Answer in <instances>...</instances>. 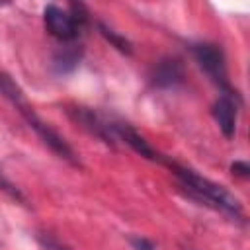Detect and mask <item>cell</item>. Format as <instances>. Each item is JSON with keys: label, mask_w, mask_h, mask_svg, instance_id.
Masks as SVG:
<instances>
[{"label": "cell", "mask_w": 250, "mask_h": 250, "mask_svg": "<svg viewBox=\"0 0 250 250\" xmlns=\"http://www.w3.org/2000/svg\"><path fill=\"white\" fill-rule=\"evenodd\" d=\"M131 246H133L135 250H156V246H154L150 240L143 238V236H133V238H131Z\"/></svg>", "instance_id": "cell-13"}, {"label": "cell", "mask_w": 250, "mask_h": 250, "mask_svg": "<svg viewBox=\"0 0 250 250\" xmlns=\"http://www.w3.org/2000/svg\"><path fill=\"white\" fill-rule=\"evenodd\" d=\"M0 94L23 115V119L27 121V125L39 135V139H41L55 154H59L61 158H64V160L70 162L72 166H80V160H78L76 152L70 148V145H68L49 123H45L43 119H39V115H37V113L33 111V107L27 104V100H25L21 88H20V86L12 80V76L6 74V72H0Z\"/></svg>", "instance_id": "cell-1"}, {"label": "cell", "mask_w": 250, "mask_h": 250, "mask_svg": "<svg viewBox=\"0 0 250 250\" xmlns=\"http://www.w3.org/2000/svg\"><path fill=\"white\" fill-rule=\"evenodd\" d=\"M78 62H80V49H76L74 45L62 47L53 59V64L59 72H70Z\"/></svg>", "instance_id": "cell-9"}, {"label": "cell", "mask_w": 250, "mask_h": 250, "mask_svg": "<svg viewBox=\"0 0 250 250\" xmlns=\"http://www.w3.org/2000/svg\"><path fill=\"white\" fill-rule=\"evenodd\" d=\"M39 242H41V246H43L45 250H70V248H66L64 244H61L59 240H55V238L49 236V234H41V236H39Z\"/></svg>", "instance_id": "cell-12"}, {"label": "cell", "mask_w": 250, "mask_h": 250, "mask_svg": "<svg viewBox=\"0 0 250 250\" xmlns=\"http://www.w3.org/2000/svg\"><path fill=\"white\" fill-rule=\"evenodd\" d=\"M113 129H115L117 139H119V141H125V143H127L133 150H137L141 156L150 158V160H160L158 152H156L131 125H127V123H113Z\"/></svg>", "instance_id": "cell-8"}, {"label": "cell", "mask_w": 250, "mask_h": 250, "mask_svg": "<svg viewBox=\"0 0 250 250\" xmlns=\"http://www.w3.org/2000/svg\"><path fill=\"white\" fill-rule=\"evenodd\" d=\"M166 164L174 170V174L180 178L182 186H184L195 199L205 201V205H209V207H213V209H217V211H221V213H225V215H229V217H240V215H242V205H240V201H238L229 189H225L223 186H219V184H215V182H211V180H207V178L195 174V172L189 170V168L178 166V164H174V162H166Z\"/></svg>", "instance_id": "cell-2"}, {"label": "cell", "mask_w": 250, "mask_h": 250, "mask_svg": "<svg viewBox=\"0 0 250 250\" xmlns=\"http://www.w3.org/2000/svg\"><path fill=\"white\" fill-rule=\"evenodd\" d=\"M43 21H45L47 31L53 37H57L59 41H64V43L74 41L82 33V29L76 25V21L68 14V10H62V8L55 6V4L45 6V10H43Z\"/></svg>", "instance_id": "cell-4"}, {"label": "cell", "mask_w": 250, "mask_h": 250, "mask_svg": "<svg viewBox=\"0 0 250 250\" xmlns=\"http://www.w3.org/2000/svg\"><path fill=\"white\" fill-rule=\"evenodd\" d=\"M70 115L74 117V121H78L84 129H88L92 135L100 137L104 143L107 145H113L117 139L115 135V129H113V123L111 121H105L102 115H98L96 111L88 109V107H74L70 109Z\"/></svg>", "instance_id": "cell-5"}, {"label": "cell", "mask_w": 250, "mask_h": 250, "mask_svg": "<svg viewBox=\"0 0 250 250\" xmlns=\"http://www.w3.org/2000/svg\"><path fill=\"white\" fill-rule=\"evenodd\" d=\"M230 170H232V174H236V176H242V178H246L248 174H250V168H248V164L246 162H232V166H230Z\"/></svg>", "instance_id": "cell-14"}, {"label": "cell", "mask_w": 250, "mask_h": 250, "mask_svg": "<svg viewBox=\"0 0 250 250\" xmlns=\"http://www.w3.org/2000/svg\"><path fill=\"white\" fill-rule=\"evenodd\" d=\"M193 57L199 62V66L209 74V78L225 90V94H232V90L229 86V80H227L225 53L219 45H215V43H197V45H193Z\"/></svg>", "instance_id": "cell-3"}, {"label": "cell", "mask_w": 250, "mask_h": 250, "mask_svg": "<svg viewBox=\"0 0 250 250\" xmlns=\"http://www.w3.org/2000/svg\"><path fill=\"white\" fill-rule=\"evenodd\" d=\"M0 189H4L8 195H12V197H16V199H20V201H23V195H21V191L10 182V180H6L4 176H2V172H0Z\"/></svg>", "instance_id": "cell-11"}, {"label": "cell", "mask_w": 250, "mask_h": 250, "mask_svg": "<svg viewBox=\"0 0 250 250\" xmlns=\"http://www.w3.org/2000/svg\"><path fill=\"white\" fill-rule=\"evenodd\" d=\"M98 27H100V33H102V35H104V37H105V39H107L115 49H119L121 53L131 55V51H133V49H131V43H129L123 35H119L117 31H113V29H111V27H107L105 23H98Z\"/></svg>", "instance_id": "cell-10"}, {"label": "cell", "mask_w": 250, "mask_h": 250, "mask_svg": "<svg viewBox=\"0 0 250 250\" xmlns=\"http://www.w3.org/2000/svg\"><path fill=\"white\" fill-rule=\"evenodd\" d=\"M211 113L219 125V129L223 131V135L227 139H232L234 131H236V104L232 100V94L219 96V100L211 107Z\"/></svg>", "instance_id": "cell-7"}, {"label": "cell", "mask_w": 250, "mask_h": 250, "mask_svg": "<svg viewBox=\"0 0 250 250\" xmlns=\"http://www.w3.org/2000/svg\"><path fill=\"white\" fill-rule=\"evenodd\" d=\"M150 78L158 88H174L184 82V64L176 57H164L154 64Z\"/></svg>", "instance_id": "cell-6"}]
</instances>
